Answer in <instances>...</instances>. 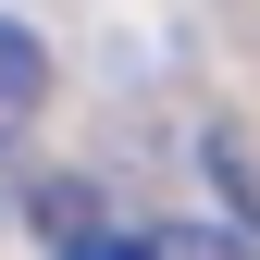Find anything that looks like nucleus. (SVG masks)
<instances>
[{"label": "nucleus", "instance_id": "f257e3e1", "mask_svg": "<svg viewBox=\"0 0 260 260\" xmlns=\"http://www.w3.org/2000/svg\"><path fill=\"white\" fill-rule=\"evenodd\" d=\"M38 100H50V50H38V25L0 13V137H25V124H38Z\"/></svg>", "mask_w": 260, "mask_h": 260}, {"label": "nucleus", "instance_id": "f03ea898", "mask_svg": "<svg viewBox=\"0 0 260 260\" xmlns=\"http://www.w3.org/2000/svg\"><path fill=\"white\" fill-rule=\"evenodd\" d=\"M137 260H260V248L223 223H161V236H137Z\"/></svg>", "mask_w": 260, "mask_h": 260}]
</instances>
